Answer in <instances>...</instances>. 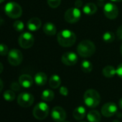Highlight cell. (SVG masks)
I'll use <instances>...</instances> for the list:
<instances>
[{
  "label": "cell",
  "instance_id": "6da1fadb",
  "mask_svg": "<svg viewBox=\"0 0 122 122\" xmlns=\"http://www.w3.org/2000/svg\"><path fill=\"white\" fill-rule=\"evenodd\" d=\"M57 40L58 44L63 47H69L73 46L76 41V34L69 30H63L57 35Z\"/></svg>",
  "mask_w": 122,
  "mask_h": 122
},
{
  "label": "cell",
  "instance_id": "7a4b0ae2",
  "mask_svg": "<svg viewBox=\"0 0 122 122\" xmlns=\"http://www.w3.org/2000/svg\"><path fill=\"white\" fill-rule=\"evenodd\" d=\"M96 52L95 44L89 40H82L77 47L78 54L83 57H89Z\"/></svg>",
  "mask_w": 122,
  "mask_h": 122
},
{
  "label": "cell",
  "instance_id": "3957f363",
  "mask_svg": "<svg viewBox=\"0 0 122 122\" xmlns=\"http://www.w3.org/2000/svg\"><path fill=\"white\" fill-rule=\"evenodd\" d=\"M83 101L88 108H93L99 105L101 102V96L96 90L88 89L84 93Z\"/></svg>",
  "mask_w": 122,
  "mask_h": 122
},
{
  "label": "cell",
  "instance_id": "277c9868",
  "mask_svg": "<svg viewBox=\"0 0 122 122\" xmlns=\"http://www.w3.org/2000/svg\"><path fill=\"white\" fill-rule=\"evenodd\" d=\"M5 12L8 17L12 19L19 18L22 14L21 6L14 2H10L5 5Z\"/></svg>",
  "mask_w": 122,
  "mask_h": 122
},
{
  "label": "cell",
  "instance_id": "5b68a950",
  "mask_svg": "<svg viewBox=\"0 0 122 122\" xmlns=\"http://www.w3.org/2000/svg\"><path fill=\"white\" fill-rule=\"evenodd\" d=\"M49 106L45 102H40L37 103L33 108V116L37 120L45 119L49 114Z\"/></svg>",
  "mask_w": 122,
  "mask_h": 122
},
{
  "label": "cell",
  "instance_id": "8992f818",
  "mask_svg": "<svg viewBox=\"0 0 122 122\" xmlns=\"http://www.w3.org/2000/svg\"><path fill=\"white\" fill-rule=\"evenodd\" d=\"M81 17V12L77 7H72L68 9L64 15L65 20L71 24H74L80 20Z\"/></svg>",
  "mask_w": 122,
  "mask_h": 122
},
{
  "label": "cell",
  "instance_id": "52a82bcc",
  "mask_svg": "<svg viewBox=\"0 0 122 122\" xmlns=\"http://www.w3.org/2000/svg\"><path fill=\"white\" fill-rule=\"evenodd\" d=\"M8 62L13 66H20L23 60V55L20 50L17 49H12L8 52Z\"/></svg>",
  "mask_w": 122,
  "mask_h": 122
},
{
  "label": "cell",
  "instance_id": "ba28073f",
  "mask_svg": "<svg viewBox=\"0 0 122 122\" xmlns=\"http://www.w3.org/2000/svg\"><path fill=\"white\" fill-rule=\"evenodd\" d=\"M35 42L34 36L30 32H25L22 34L18 40L20 46L24 49H28L32 47Z\"/></svg>",
  "mask_w": 122,
  "mask_h": 122
},
{
  "label": "cell",
  "instance_id": "9c48e42d",
  "mask_svg": "<svg viewBox=\"0 0 122 122\" xmlns=\"http://www.w3.org/2000/svg\"><path fill=\"white\" fill-rule=\"evenodd\" d=\"M103 14L109 20H115L118 15V9L113 3H106L103 7Z\"/></svg>",
  "mask_w": 122,
  "mask_h": 122
},
{
  "label": "cell",
  "instance_id": "30bf717a",
  "mask_svg": "<svg viewBox=\"0 0 122 122\" xmlns=\"http://www.w3.org/2000/svg\"><path fill=\"white\" fill-rule=\"evenodd\" d=\"M34 96L27 92L21 93L17 97L18 104L24 108H27L32 106L34 103Z\"/></svg>",
  "mask_w": 122,
  "mask_h": 122
},
{
  "label": "cell",
  "instance_id": "8fae6325",
  "mask_svg": "<svg viewBox=\"0 0 122 122\" xmlns=\"http://www.w3.org/2000/svg\"><path fill=\"white\" fill-rule=\"evenodd\" d=\"M78 55L74 52H66L63 54L61 57L62 63L68 66H73L78 62Z\"/></svg>",
  "mask_w": 122,
  "mask_h": 122
},
{
  "label": "cell",
  "instance_id": "7c38bea8",
  "mask_svg": "<svg viewBox=\"0 0 122 122\" xmlns=\"http://www.w3.org/2000/svg\"><path fill=\"white\" fill-rule=\"evenodd\" d=\"M50 113L52 118L55 122H63L66 118V112L61 106H55Z\"/></svg>",
  "mask_w": 122,
  "mask_h": 122
},
{
  "label": "cell",
  "instance_id": "4fadbf2b",
  "mask_svg": "<svg viewBox=\"0 0 122 122\" xmlns=\"http://www.w3.org/2000/svg\"><path fill=\"white\" fill-rule=\"evenodd\" d=\"M118 111V107L113 102H108L105 103L101 108V114L106 117H111L116 113Z\"/></svg>",
  "mask_w": 122,
  "mask_h": 122
},
{
  "label": "cell",
  "instance_id": "5bb4252c",
  "mask_svg": "<svg viewBox=\"0 0 122 122\" xmlns=\"http://www.w3.org/2000/svg\"><path fill=\"white\" fill-rule=\"evenodd\" d=\"M41 25H42V22L37 17H32L30 19L27 24V27L28 30L32 32H35L38 30L40 28Z\"/></svg>",
  "mask_w": 122,
  "mask_h": 122
},
{
  "label": "cell",
  "instance_id": "9a60e30c",
  "mask_svg": "<svg viewBox=\"0 0 122 122\" xmlns=\"http://www.w3.org/2000/svg\"><path fill=\"white\" fill-rule=\"evenodd\" d=\"M19 83L22 87L25 88H30L33 84V78L27 74H23L19 78Z\"/></svg>",
  "mask_w": 122,
  "mask_h": 122
},
{
  "label": "cell",
  "instance_id": "2e32d148",
  "mask_svg": "<svg viewBox=\"0 0 122 122\" xmlns=\"http://www.w3.org/2000/svg\"><path fill=\"white\" fill-rule=\"evenodd\" d=\"M43 32L48 36H53L57 33V28L53 23L46 22L43 26Z\"/></svg>",
  "mask_w": 122,
  "mask_h": 122
},
{
  "label": "cell",
  "instance_id": "e0dca14e",
  "mask_svg": "<svg viewBox=\"0 0 122 122\" xmlns=\"http://www.w3.org/2000/svg\"><path fill=\"white\" fill-rule=\"evenodd\" d=\"M34 81L37 86H45L46 84V83L47 81V76L45 73L39 72V73L35 74V78H34Z\"/></svg>",
  "mask_w": 122,
  "mask_h": 122
},
{
  "label": "cell",
  "instance_id": "ac0fdd59",
  "mask_svg": "<svg viewBox=\"0 0 122 122\" xmlns=\"http://www.w3.org/2000/svg\"><path fill=\"white\" fill-rule=\"evenodd\" d=\"M73 115V117L76 120H82L86 116V110L85 107L82 106H78L77 108L74 109Z\"/></svg>",
  "mask_w": 122,
  "mask_h": 122
},
{
  "label": "cell",
  "instance_id": "d6986e66",
  "mask_svg": "<svg viewBox=\"0 0 122 122\" xmlns=\"http://www.w3.org/2000/svg\"><path fill=\"white\" fill-rule=\"evenodd\" d=\"M87 118L89 122H100L101 120V115L98 111L91 110L87 113Z\"/></svg>",
  "mask_w": 122,
  "mask_h": 122
},
{
  "label": "cell",
  "instance_id": "ffe728a7",
  "mask_svg": "<svg viewBox=\"0 0 122 122\" xmlns=\"http://www.w3.org/2000/svg\"><path fill=\"white\" fill-rule=\"evenodd\" d=\"M97 10H98L97 6L94 3H92V2L87 3L86 5L83 7V12H84V14L87 15H94L97 12Z\"/></svg>",
  "mask_w": 122,
  "mask_h": 122
},
{
  "label": "cell",
  "instance_id": "44dd1931",
  "mask_svg": "<svg viewBox=\"0 0 122 122\" xmlns=\"http://www.w3.org/2000/svg\"><path fill=\"white\" fill-rule=\"evenodd\" d=\"M102 74L106 78H113L115 75H116V69L112 66H107L103 68L102 71Z\"/></svg>",
  "mask_w": 122,
  "mask_h": 122
},
{
  "label": "cell",
  "instance_id": "7402d4cb",
  "mask_svg": "<svg viewBox=\"0 0 122 122\" xmlns=\"http://www.w3.org/2000/svg\"><path fill=\"white\" fill-rule=\"evenodd\" d=\"M61 84V78L58 75H52L50 80H49V85L50 86V88H53V89H56L58 87H60Z\"/></svg>",
  "mask_w": 122,
  "mask_h": 122
},
{
  "label": "cell",
  "instance_id": "603a6c76",
  "mask_svg": "<svg viewBox=\"0 0 122 122\" xmlns=\"http://www.w3.org/2000/svg\"><path fill=\"white\" fill-rule=\"evenodd\" d=\"M54 98H55V93L52 90H50V89H46L43 91L41 95L42 100L46 102H50L52 101Z\"/></svg>",
  "mask_w": 122,
  "mask_h": 122
},
{
  "label": "cell",
  "instance_id": "cb8c5ba5",
  "mask_svg": "<svg viewBox=\"0 0 122 122\" xmlns=\"http://www.w3.org/2000/svg\"><path fill=\"white\" fill-rule=\"evenodd\" d=\"M93 64L91 63V62H90L89 60H84L82 61V63L81 64V71L83 72V73H89L92 71L93 70Z\"/></svg>",
  "mask_w": 122,
  "mask_h": 122
},
{
  "label": "cell",
  "instance_id": "d4e9b609",
  "mask_svg": "<svg viewBox=\"0 0 122 122\" xmlns=\"http://www.w3.org/2000/svg\"><path fill=\"white\" fill-rule=\"evenodd\" d=\"M102 38H103V40L105 42L111 43V42H113L114 41V40H115V35L112 32L107 31V32L103 33V35L102 36Z\"/></svg>",
  "mask_w": 122,
  "mask_h": 122
},
{
  "label": "cell",
  "instance_id": "484cf974",
  "mask_svg": "<svg viewBox=\"0 0 122 122\" xmlns=\"http://www.w3.org/2000/svg\"><path fill=\"white\" fill-rule=\"evenodd\" d=\"M3 98L7 101H9V102L13 101L15 98V93L12 90H7L5 91L3 94Z\"/></svg>",
  "mask_w": 122,
  "mask_h": 122
},
{
  "label": "cell",
  "instance_id": "4316f807",
  "mask_svg": "<svg viewBox=\"0 0 122 122\" xmlns=\"http://www.w3.org/2000/svg\"><path fill=\"white\" fill-rule=\"evenodd\" d=\"M13 27H14V29L16 31H17V32H22L24 30V28H25V25H24V23L22 21L17 20V21H15L14 22Z\"/></svg>",
  "mask_w": 122,
  "mask_h": 122
},
{
  "label": "cell",
  "instance_id": "83f0119b",
  "mask_svg": "<svg viewBox=\"0 0 122 122\" xmlns=\"http://www.w3.org/2000/svg\"><path fill=\"white\" fill-rule=\"evenodd\" d=\"M47 2L50 8L55 9L60 5L61 0H47Z\"/></svg>",
  "mask_w": 122,
  "mask_h": 122
},
{
  "label": "cell",
  "instance_id": "f1b7e54d",
  "mask_svg": "<svg viewBox=\"0 0 122 122\" xmlns=\"http://www.w3.org/2000/svg\"><path fill=\"white\" fill-rule=\"evenodd\" d=\"M8 52H9V48L7 45L3 43L0 44V55H2V56L7 55H8Z\"/></svg>",
  "mask_w": 122,
  "mask_h": 122
},
{
  "label": "cell",
  "instance_id": "f546056e",
  "mask_svg": "<svg viewBox=\"0 0 122 122\" xmlns=\"http://www.w3.org/2000/svg\"><path fill=\"white\" fill-rule=\"evenodd\" d=\"M21 85L20 84V83H17V82H13L11 84V89L14 91H19L21 89Z\"/></svg>",
  "mask_w": 122,
  "mask_h": 122
},
{
  "label": "cell",
  "instance_id": "4dcf8cb0",
  "mask_svg": "<svg viewBox=\"0 0 122 122\" xmlns=\"http://www.w3.org/2000/svg\"><path fill=\"white\" fill-rule=\"evenodd\" d=\"M59 91H60V93L63 96H67L68 95V89L66 86H61L60 88Z\"/></svg>",
  "mask_w": 122,
  "mask_h": 122
},
{
  "label": "cell",
  "instance_id": "1f68e13d",
  "mask_svg": "<svg viewBox=\"0 0 122 122\" xmlns=\"http://www.w3.org/2000/svg\"><path fill=\"white\" fill-rule=\"evenodd\" d=\"M116 75L122 79V63L119 64L116 68Z\"/></svg>",
  "mask_w": 122,
  "mask_h": 122
},
{
  "label": "cell",
  "instance_id": "d6a6232c",
  "mask_svg": "<svg viewBox=\"0 0 122 122\" xmlns=\"http://www.w3.org/2000/svg\"><path fill=\"white\" fill-rule=\"evenodd\" d=\"M116 36L117 37L122 40V25L119 26V27L117 29V31H116Z\"/></svg>",
  "mask_w": 122,
  "mask_h": 122
},
{
  "label": "cell",
  "instance_id": "836d02e7",
  "mask_svg": "<svg viewBox=\"0 0 122 122\" xmlns=\"http://www.w3.org/2000/svg\"><path fill=\"white\" fill-rule=\"evenodd\" d=\"M75 7L77 8H81L83 7V2L82 0H76V2H75Z\"/></svg>",
  "mask_w": 122,
  "mask_h": 122
},
{
  "label": "cell",
  "instance_id": "e575fe53",
  "mask_svg": "<svg viewBox=\"0 0 122 122\" xmlns=\"http://www.w3.org/2000/svg\"><path fill=\"white\" fill-rule=\"evenodd\" d=\"M3 87H4V84H3V82L0 79V92L2 91V90L3 89Z\"/></svg>",
  "mask_w": 122,
  "mask_h": 122
},
{
  "label": "cell",
  "instance_id": "d590c367",
  "mask_svg": "<svg viewBox=\"0 0 122 122\" xmlns=\"http://www.w3.org/2000/svg\"><path fill=\"white\" fill-rule=\"evenodd\" d=\"M118 106L121 109H122V98H121L118 101Z\"/></svg>",
  "mask_w": 122,
  "mask_h": 122
},
{
  "label": "cell",
  "instance_id": "8d00e7d4",
  "mask_svg": "<svg viewBox=\"0 0 122 122\" xmlns=\"http://www.w3.org/2000/svg\"><path fill=\"white\" fill-rule=\"evenodd\" d=\"M3 70H4V66H3V65L2 64V63H0V74H1V73H2Z\"/></svg>",
  "mask_w": 122,
  "mask_h": 122
},
{
  "label": "cell",
  "instance_id": "74e56055",
  "mask_svg": "<svg viewBox=\"0 0 122 122\" xmlns=\"http://www.w3.org/2000/svg\"><path fill=\"white\" fill-rule=\"evenodd\" d=\"M4 20L1 17H0V26H1V25H2V24H4Z\"/></svg>",
  "mask_w": 122,
  "mask_h": 122
},
{
  "label": "cell",
  "instance_id": "f35d334b",
  "mask_svg": "<svg viewBox=\"0 0 122 122\" xmlns=\"http://www.w3.org/2000/svg\"><path fill=\"white\" fill-rule=\"evenodd\" d=\"M111 1L113 2H122V0H111Z\"/></svg>",
  "mask_w": 122,
  "mask_h": 122
},
{
  "label": "cell",
  "instance_id": "ab89813d",
  "mask_svg": "<svg viewBox=\"0 0 122 122\" xmlns=\"http://www.w3.org/2000/svg\"><path fill=\"white\" fill-rule=\"evenodd\" d=\"M120 52H121V55H122V44H121V47H120Z\"/></svg>",
  "mask_w": 122,
  "mask_h": 122
},
{
  "label": "cell",
  "instance_id": "60d3db41",
  "mask_svg": "<svg viewBox=\"0 0 122 122\" xmlns=\"http://www.w3.org/2000/svg\"><path fill=\"white\" fill-rule=\"evenodd\" d=\"M113 122H120V121L118 120H117V119H115V120L113 121Z\"/></svg>",
  "mask_w": 122,
  "mask_h": 122
},
{
  "label": "cell",
  "instance_id": "b9f144b4",
  "mask_svg": "<svg viewBox=\"0 0 122 122\" xmlns=\"http://www.w3.org/2000/svg\"><path fill=\"white\" fill-rule=\"evenodd\" d=\"M5 1V0H0V4H1V3H2L3 2Z\"/></svg>",
  "mask_w": 122,
  "mask_h": 122
},
{
  "label": "cell",
  "instance_id": "7bdbcfd3",
  "mask_svg": "<svg viewBox=\"0 0 122 122\" xmlns=\"http://www.w3.org/2000/svg\"><path fill=\"white\" fill-rule=\"evenodd\" d=\"M63 122H69V121H64Z\"/></svg>",
  "mask_w": 122,
  "mask_h": 122
},
{
  "label": "cell",
  "instance_id": "ee69618b",
  "mask_svg": "<svg viewBox=\"0 0 122 122\" xmlns=\"http://www.w3.org/2000/svg\"><path fill=\"white\" fill-rule=\"evenodd\" d=\"M99 1H103V0H99Z\"/></svg>",
  "mask_w": 122,
  "mask_h": 122
},
{
  "label": "cell",
  "instance_id": "f6af8a7d",
  "mask_svg": "<svg viewBox=\"0 0 122 122\" xmlns=\"http://www.w3.org/2000/svg\"><path fill=\"white\" fill-rule=\"evenodd\" d=\"M81 122H85V121H81Z\"/></svg>",
  "mask_w": 122,
  "mask_h": 122
}]
</instances>
